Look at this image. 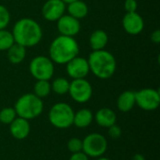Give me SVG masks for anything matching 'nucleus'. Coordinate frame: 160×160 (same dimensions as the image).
Instances as JSON below:
<instances>
[{
  "mask_svg": "<svg viewBox=\"0 0 160 160\" xmlns=\"http://www.w3.org/2000/svg\"><path fill=\"white\" fill-rule=\"evenodd\" d=\"M15 43L25 48L38 45L42 38V29L38 22L30 18L17 21L12 29Z\"/></svg>",
  "mask_w": 160,
  "mask_h": 160,
  "instance_id": "f257e3e1",
  "label": "nucleus"
},
{
  "mask_svg": "<svg viewBox=\"0 0 160 160\" xmlns=\"http://www.w3.org/2000/svg\"><path fill=\"white\" fill-rule=\"evenodd\" d=\"M80 52L79 44L73 37L60 35L55 38L49 48L51 60L59 65L67 64L74 57L78 56Z\"/></svg>",
  "mask_w": 160,
  "mask_h": 160,
  "instance_id": "f03ea898",
  "label": "nucleus"
},
{
  "mask_svg": "<svg viewBox=\"0 0 160 160\" xmlns=\"http://www.w3.org/2000/svg\"><path fill=\"white\" fill-rule=\"evenodd\" d=\"M90 71L98 78H111L116 70V60L113 54L105 50L93 51L87 59Z\"/></svg>",
  "mask_w": 160,
  "mask_h": 160,
  "instance_id": "7ed1b4c3",
  "label": "nucleus"
},
{
  "mask_svg": "<svg viewBox=\"0 0 160 160\" xmlns=\"http://www.w3.org/2000/svg\"><path fill=\"white\" fill-rule=\"evenodd\" d=\"M43 108L44 105L41 98L31 93L24 94L20 97L14 106L17 116L28 121L38 117L42 113Z\"/></svg>",
  "mask_w": 160,
  "mask_h": 160,
  "instance_id": "20e7f679",
  "label": "nucleus"
},
{
  "mask_svg": "<svg viewBox=\"0 0 160 160\" xmlns=\"http://www.w3.org/2000/svg\"><path fill=\"white\" fill-rule=\"evenodd\" d=\"M74 111L68 103L54 104L49 112V121L56 128L65 129L73 125Z\"/></svg>",
  "mask_w": 160,
  "mask_h": 160,
  "instance_id": "39448f33",
  "label": "nucleus"
},
{
  "mask_svg": "<svg viewBox=\"0 0 160 160\" xmlns=\"http://www.w3.org/2000/svg\"><path fill=\"white\" fill-rule=\"evenodd\" d=\"M54 63L50 57L38 55L33 58L29 64V71L31 75L37 80L49 81L54 73Z\"/></svg>",
  "mask_w": 160,
  "mask_h": 160,
  "instance_id": "423d86ee",
  "label": "nucleus"
},
{
  "mask_svg": "<svg viewBox=\"0 0 160 160\" xmlns=\"http://www.w3.org/2000/svg\"><path fill=\"white\" fill-rule=\"evenodd\" d=\"M107 149V139L99 133H91L82 140V152L88 158H100Z\"/></svg>",
  "mask_w": 160,
  "mask_h": 160,
  "instance_id": "0eeeda50",
  "label": "nucleus"
},
{
  "mask_svg": "<svg viewBox=\"0 0 160 160\" xmlns=\"http://www.w3.org/2000/svg\"><path fill=\"white\" fill-rule=\"evenodd\" d=\"M136 104L143 111H156L160 105V94L158 90L144 88L135 92Z\"/></svg>",
  "mask_w": 160,
  "mask_h": 160,
  "instance_id": "6e6552de",
  "label": "nucleus"
},
{
  "mask_svg": "<svg viewBox=\"0 0 160 160\" xmlns=\"http://www.w3.org/2000/svg\"><path fill=\"white\" fill-rule=\"evenodd\" d=\"M68 94L78 103H85L90 100L93 95L91 83L84 79H75L69 84Z\"/></svg>",
  "mask_w": 160,
  "mask_h": 160,
  "instance_id": "1a4fd4ad",
  "label": "nucleus"
},
{
  "mask_svg": "<svg viewBox=\"0 0 160 160\" xmlns=\"http://www.w3.org/2000/svg\"><path fill=\"white\" fill-rule=\"evenodd\" d=\"M66 65H67V68H66L67 73L73 80L84 79L90 72L87 59L81 57V56L74 57Z\"/></svg>",
  "mask_w": 160,
  "mask_h": 160,
  "instance_id": "9d476101",
  "label": "nucleus"
},
{
  "mask_svg": "<svg viewBox=\"0 0 160 160\" xmlns=\"http://www.w3.org/2000/svg\"><path fill=\"white\" fill-rule=\"evenodd\" d=\"M66 8V3L62 0H47L42 7L41 12L45 20L55 22L64 15Z\"/></svg>",
  "mask_w": 160,
  "mask_h": 160,
  "instance_id": "9b49d317",
  "label": "nucleus"
},
{
  "mask_svg": "<svg viewBox=\"0 0 160 160\" xmlns=\"http://www.w3.org/2000/svg\"><path fill=\"white\" fill-rule=\"evenodd\" d=\"M57 29L60 35L75 37L81 30V23L78 19L68 15H63L57 21Z\"/></svg>",
  "mask_w": 160,
  "mask_h": 160,
  "instance_id": "f8f14e48",
  "label": "nucleus"
},
{
  "mask_svg": "<svg viewBox=\"0 0 160 160\" xmlns=\"http://www.w3.org/2000/svg\"><path fill=\"white\" fill-rule=\"evenodd\" d=\"M123 27L129 35H139L144 28V22L142 17L136 12H127L123 17Z\"/></svg>",
  "mask_w": 160,
  "mask_h": 160,
  "instance_id": "ddd939ff",
  "label": "nucleus"
},
{
  "mask_svg": "<svg viewBox=\"0 0 160 160\" xmlns=\"http://www.w3.org/2000/svg\"><path fill=\"white\" fill-rule=\"evenodd\" d=\"M30 129L31 127L29 121L19 116L16 117L14 121L9 124V131L11 136L19 141L26 139L30 133Z\"/></svg>",
  "mask_w": 160,
  "mask_h": 160,
  "instance_id": "4468645a",
  "label": "nucleus"
},
{
  "mask_svg": "<svg viewBox=\"0 0 160 160\" xmlns=\"http://www.w3.org/2000/svg\"><path fill=\"white\" fill-rule=\"evenodd\" d=\"M94 119L97 124L102 128H110L111 126L116 124V113L110 108H102L98 110L94 115Z\"/></svg>",
  "mask_w": 160,
  "mask_h": 160,
  "instance_id": "2eb2a0df",
  "label": "nucleus"
},
{
  "mask_svg": "<svg viewBox=\"0 0 160 160\" xmlns=\"http://www.w3.org/2000/svg\"><path fill=\"white\" fill-rule=\"evenodd\" d=\"M136 105L135 92L128 90L120 94L117 98V108L122 112H130Z\"/></svg>",
  "mask_w": 160,
  "mask_h": 160,
  "instance_id": "dca6fc26",
  "label": "nucleus"
},
{
  "mask_svg": "<svg viewBox=\"0 0 160 160\" xmlns=\"http://www.w3.org/2000/svg\"><path fill=\"white\" fill-rule=\"evenodd\" d=\"M108 41H109L108 34L101 29H98L94 31L89 38V44L93 51L104 50V48L108 44Z\"/></svg>",
  "mask_w": 160,
  "mask_h": 160,
  "instance_id": "f3484780",
  "label": "nucleus"
},
{
  "mask_svg": "<svg viewBox=\"0 0 160 160\" xmlns=\"http://www.w3.org/2000/svg\"><path fill=\"white\" fill-rule=\"evenodd\" d=\"M94 120V114L89 109H82L77 112H74L73 125L79 128H84L89 127Z\"/></svg>",
  "mask_w": 160,
  "mask_h": 160,
  "instance_id": "a211bd4d",
  "label": "nucleus"
},
{
  "mask_svg": "<svg viewBox=\"0 0 160 160\" xmlns=\"http://www.w3.org/2000/svg\"><path fill=\"white\" fill-rule=\"evenodd\" d=\"M67 9L70 16L78 20L84 18L88 14V6L82 0H76L68 4Z\"/></svg>",
  "mask_w": 160,
  "mask_h": 160,
  "instance_id": "6ab92c4d",
  "label": "nucleus"
},
{
  "mask_svg": "<svg viewBox=\"0 0 160 160\" xmlns=\"http://www.w3.org/2000/svg\"><path fill=\"white\" fill-rule=\"evenodd\" d=\"M7 52L8 59L12 64L22 63L26 56V48L18 43H14Z\"/></svg>",
  "mask_w": 160,
  "mask_h": 160,
  "instance_id": "aec40b11",
  "label": "nucleus"
},
{
  "mask_svg": "<svg viewBox=\"0 0 160 160\" xmlns=\"http://www.w3.org/2000/svg\"><path fill=\"white\" fill-rule=\"evenodd\" d=\"M69 84H70L69 81L67 80L66 78H62V77L56 78L51 84L52 91L57 95H65L68 93Z\"/></svg>",
  "mask_w": 160,
  "mask_h": 160,
  "instance_id": "412c9836",
  "label": "nucleus"
},
{
  "mask_svg": "<svg viewBox=\"0 0 160 160\" xmlns=\"http://www.w3.org/2000/svg\"><path fill=\"white\" fill-rule=\"evenodd\" d=\"M51 92H52V87L49 81L39 80L37 81V82L34 85V94L39 98L48 97Z\"/></svg>",
  "mask_w": 160,
  "mask_h": 160,
  "instance_id": "4be33fe9",
  "label": "nucleus"
},
{
  "mask_svg": "<svg viewBox=\"0 0 160 160\" xmlns=\"http://www.w3.org/2000/svg\"><path fill=\"white\" fill-rule=\"evenodd\" d=\"M15 43L13 35L6 29L0 30V51H8Z\"/></svg>",
  "mask_w": 160,
  "mask_h": 160,
  "instance_id": "5701e85b",
  "label": "nucleus"
},
{
  "mask_svg": "<svg viewBox=\"0 0 160 160\" xmlns=\"http://www.w3.org/2000/svg\"><path fill=\"white\" fill-rule=\"evenodd\" d=\"M17 117V113L14 108L7 107L0 111V123L5 125H9Z\"/></svg>",
  "mask_w": 160,
  "mask_h": 160,
  "instance_id": "b1692460",
  "label": "nucleus"
},
{
  "mask_svg": "<svg viewBox=\"0 0 160 160\" xmlns=\"http://www.w3.org/2000/svg\"><path fill=\"white\" fill-rule=\"evenodd\" d=\"M9 22H10V13L8 9L5 6L0 5V30L6 29Z\"/></svg>",
  "mask_w": 160,
  "mask_h": 160,
  "instance_id": "393cba45",
  "label": "nucleus"
},
{
  "mask_svg": "<svg viewBox=\"0 0 160 160\" xmlns=\"http://www.w3.org/2000/svg\"><path fill=\"white\" fill-rule=\"evenodd\" d=\"M67 146H68V151L71 152L72 154L82 152V141L78 138H71L68 142Z\"/></svg>",
  "mask_w": 160,
  "mask_h": 160,
  "instance_id": "a878e982",
  "label": "nucleus"
},
{
  "mask_svg": "<svg viewBox=\"0 0 160 160\" xmlns=\"http://www.w3.org/2000/svg\"><path fill=\"white\" fill-rule=\"evenodd\" d=\"M109 130H108V133H109V136L113 139V140H117L121 137L122 135V129L119 126H117L116 124L111 126L110 128H108Z\"/></svg>",
  "mask_w": 160,
  "mask_h": 160,
  "instance_id": "bb28decb",
  "label": "nucleus"
},
{
  "mask_svg": "<svg viewBox=\"0 0 160 160\" xmlns=\"http://www.w3.org/2000/svg\"><path fill=\"white\" fill-rule=\"evenodd\" d=\"M138 8V2L136 0H126L125 9L127 12H136Z\"/></svg>",
  "mask_w": 160,
  "mask_h": 160,
  "instance_id": "cd10ccee",
  "label": "nucleus"
},
{
  "mask_svg": "<svg viewBox=\"0 0 160 160\" xmlns=\"http://www.w3.org/2000/svg\"><path fill=\"white\" fill-rule=\"evenodd\" d=\"M68 160H89V158L82 151V152L72 154Z\"/></svg>",
  "mask_w": 160,
  "mask_h": 160,
  "instance_id": "c85d7f7f",
  "label": "nucleus"
},
{
  "mask_svg": "<svg viewBox=\"0 0 160 160\" xmlns=\"http://www.w3.org/2000/svg\"><path fill=\"white\" fill-rule=\"evenodd\" d=\"M151 40L155 43V44H159L160 43V31L158 29L155 30L152 35H151Z\"/></svg>",
  "mask_w": 160,
  "mask_h": 160,
  "instance_id": "c756f323",
  "label": "nucleus"
},
{
  "mask_svg": "<svg viewBox=\"0 0 160 160\" xmlns=\"http://www.w3.org/2000/svg\"><path fill=\"white\" fill-rule=\"evenodd\" d=\"M132 160H145V158L142 154H135L132 158Z\"/></svg>",
  "mask_w": 160,
  "mask_h": 160,
  "instance_id": "7c9ffc66",
  "label": "nucleus"
},
{
  "mask_svg": "<svg viewBox=\"0 0 160 160\" xmlns=\"http://www.w3.org/2000/svg\"><path fill=\"white\" fill-rule=\"evenodd\" d=\"M64 3H66V4H69V3H71V2H73V1H76V0H62Z\"/></svg>",
  "mask_w": 160,
  "mask_h": 160,
  "instance_id": "2f4dec72",
  "label": "nucleus"
},
{
  "mask_svg": "<svg viewBox=\"0 0 160 160\" xmlns=\"http://www.w3.org/2000/svg\"><path fill=\"white\" fill-rule=\"evenodd\" d=\"M97 160H111L110 158H102V157H100V158H98V159Z\"/></svg>",
  "mask_w": 160,
  "mask_h": 160,
  "instance_id": "473e14b6",
  "label": "nucleus"
},
{
  "mask_svg": "<svg viewBox=\"0 0 160 160\" xmlns=\"http://www.w3.org/2000/svg\"><path fill=\"white\" fill-rule=\"evenodd\" d=\"M0 124H1V123H0Z\"/></svg>",
  "mask_w": 160,
  "mask_h": 160,
  "instance_id": "72a5a7b5",
  "label": "nucleus"
}]
</instances>
